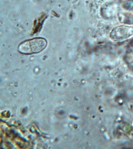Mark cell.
<instances>
[{"instance_id":"cell-1","label":"cell","mask_w":133,"mask_h":149,"mask_svg":"<svg viewBox=\"0 0 133 149\" xmlns=\"http://www.w3.org/2000/svg\"><path fill=\"white\" fill-rule=\"evenodd\" d=\"M47 44L45 38L42 37L33 38L20 44L18 50L20 53L25 54L39 53L46 48Z\"/></svg>"},{"instance_id":"cell-2","label":"cell","mask_w":133,"mask_h":149,"mask_svg":"<svg viewBox=\"0 0 133 149\" xmlns=\"http://www.w3.org/2000/svg\"><path fill=\"white\" fill-rule=\"evenodd\" d=\"M133 36V26L121 25L115 27L110 33V39L115 42L122 41Z\"/></svg>"},{"instance_id":"cell-3","label":"cell","mask_w":133,"mask_h":149,"mask_svg":"<svg viewBox=\"0 0 133 149\" xmlns=\"http://www.w3.org/2000/svg\"><path fill=\"white\" fill-rule=\"evenodd\" d=\"M120 22L127 25L133 24V14L132 13L121 14L118 16Z\"/></svg>"}]
</instances>
